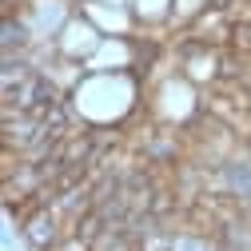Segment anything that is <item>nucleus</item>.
<instances>
[{
  "instance_id": "obj_1",
  "label": "nucleus",
  "mask_w": 251,
  "mask_h": 251,
  "mask_svg": "<svg viewBox=\"0 0 251 251\" xmlns=\"http://www.w3.org/2000/svg\"><path fill=\"white\" fill-rule=\"evenodd\" d=\"M20 235H24V247H28V251H56L60 239H64L68 231H64V224L56 219L52 207H40L36 215H28V219H24Z\"/></svg>"
},
{
  "instance_id": "obj_2",
  "label": "nucleus",
  "mask_w": 251,
  "mask_h": 251,
  "mask_svg": "<svg viewBox=\"0 0 251 251\" xmlns=\"http://www.w3.org/2000/svg\"><path fill=\"white\" fill-rule=\"evenodd\" d=\"M100 44H104V36L88 20H68L56 36V48L64 56H92V52H100Z\"/></svg>"
},
{
  "instance_id": "obj_3",
  "label": "nucleus",
  "mask_w": 251,
  "mask_h": 251,
  "mask_svg": "<svg viewBox=\"0 0 251 251\" xmlns=\"http://www.w3.org/2000/svg\"><path fill=\"white\" fill-rule=\"evenodd\" d=\"M172 251H224V243H219V235H203V231H176Z\"/></svg>"
},
{
  "instance_id": "obj_4",
  "label": "nucleus",
  "mask_w": 251,
  "mask_h": 251,
  "mask_svg": "<svg viewBox=\"0 0 251 251\" xmlns=\"http://www.w3.org/2000/svg\"><path fill=\"white\" fill-rule=\"evenodd\" d=\"M32 44V24L28 20H12V12L4 16V52H28Z\"/></svg>"
},
{
  "instance_id": "obj_5",
  "label": "nucleus",
  "mask_w": 251,
  "mask_h": 251,
  "mask_svg": "<svg viewBox=\"0 0 251 251\" xmlns=\"http://www.w3.org/2000/svg\"><path fill=\"white\" fill-rule=\"evenodd\" d=\"M4 251H16V239H12V224L4 227Z\"/></svg>"
}]
</instances>
